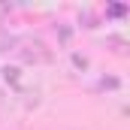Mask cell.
Wrapping results in <instances>:
<instances>
[{
    "instance_id": "1",
    "label": "cell",
    "mask_w": 130,
    "mask_h": 130,
    "mask_svg": "<svg viewBox=\"0 0 130 130\" xmlns=\"http://www.w3.org/2000/svg\"><path fill=\"white\" fill-rule=\"evenodd\" d=\"M15 45V55L24 61V64H48L52 61V48L39 39V36H21L12 42Z\"/></svg>"
}]
</instances>
